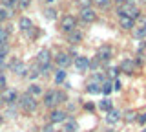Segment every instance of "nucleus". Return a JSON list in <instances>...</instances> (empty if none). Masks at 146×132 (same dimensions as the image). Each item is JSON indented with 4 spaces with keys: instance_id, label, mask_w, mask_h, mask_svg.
I'll list each match as a JSON object with an SVG mask.
<instances>
[{
    "instance_id": "nucleus-1",
    "label": "nucleus",
    "mask_w": 146,
    "mask_h": 132,
    "mask_svg": "<svg viewBox=\"0 0 146 132\" xmlns=\"http://www.w3.org/2000/svg\"><path fill=\"white\" fill-rule=\"evenodd\" d=\"M17 105H18V108L24 110L26 114H33L36 108H38V99L31 97L29 94H22V95H18Z\"/></svg>"
},
{
    "instance_id": "nucleus-2",
    "label": "nucleus",
    "mask_w": 146,
    "mask_h": 132,
    "mask_svg": "<svg viewBox=\"0 0 146 132\" xmlns=\"http://www.w3.org/2000/svg\"><path fill=\"white\" fill-rule=\"evenodd\" d=\"M95 59H97L102 66L108 64V62L113 59V48L110 46V44H102V46L97 50V53H95Z\"/></svg>"
},
{
    "instance_id": "nucleus-3",
    "label": "nucleus",
    "mask_w": 146,
    "mask_h": 132,
    "mask_svg": "<svg viewBox=\"0 0 146 132\" xmlns=\"http://www.w3.org/2000/svg\"><path fill=\"white\" fill-rule=\"evenodd\" d=\"M121 15L128 17V19H131V20H137L141 17V9L137 6H124V4H122L117 11V17H121Z\"/></svg>"
},
{
    "instance_id": "nucleus-4",
    "label": "nucleus",
    "mask_w": 146,
    "mask_h": 132,
    "mask_svg": "<svg viewBox=\"0 0 146 132\" xmlns=\"http://www.w3.org/2000/svg\"><path fill=\"white\" fill-rule=\"evenodd\" d=\"M9 68H11V72L18 77H27V72H29V66L24 64V61H20V59H13V61L9 62Z\"/></svg>"
},
{
    "instance_id": "nucleus-5",
    "label": "nucleus",
    "mask_w": 146,
    "mask_h": 132,
    "mask_svg": "<svg viewBox=\"0 0 146 132\" xmlns=\"http://www.w3.org/2000/svg\"><path fill=\"white\" fill-rule=\"evenodd\" d=\"M42 105L46 108H49V110H53V108H57V90H48V92L42 94Z\"/></svg>"
},
{
    "instance_id": "nucleus-6",
    "label": "nucleus",
    "mask_w": 146,
    "mask_h": 132,
    "mask_svg": "<svg viewBox=\"0 0 146 132\" xmlns=\"http://www.w3.org/2000/svg\"><path fill=\"white\" fill-rule=\"evenodd\" d=\"M48 119L51 125H57V123H64L68 119V112L66 110H62V108H53L51 112H49V116H48Z\"/></svg>"
},
{
    "instance_id": "nucleus-7",
    "label": "nucleus",
    "mask_w": 146,
    "mask_h": 132,
    "mask_svg": "<svg viewBox=\"0 0 146 132\" xmlns=\"http://www.w3.org/2000/svg\"><path fill=\"white\" fill-rule=\"evenodd\" d=\"M60 29L64 31V33H70V31L77 29V19L73 15H64L62 20H60Z\"/></svg>"
},
{
    "instance_id": "nucleus-8",
    "label": "nucleus",
    "mask_w": 146,
    "mask_h": 132,
    "mask_svg": "<svg viewBox=\"0 0 146 132\" xmlns=\"http://www.w3.org/2000/svg\"><path fill=\"white\" fill-rule=\"evenodd\" d=\"M55 64H57L58 68H62V70H66V68H70L73 64V59H71L70 53L60 52V53H57V55H55Z\"/></svg>"
},
{
    "instance_id": "nucleus-9",
    "label": "nucleus",
    "mask_w": 146,
    "mask_h": 132,
    "mask_svg": "<svg viewBox=\"0 0 146 132\" xmlns=\"http://www.w3.org/2000/svg\"><path fill=\"white\" fill-rule=\"evenodd\" d=\"M80 20L84 22V24H91V22L97 20V11L93 9V7H84V9H80Z\"/></svg>"
},
{
    "instance_id": "nucleus-10",
    "label": "nucleus",
    "mask_w": 146,
    "mask_h": 132,
    "mask_svg": "<svg viewBox=\"0 0 146 132\" xmlns=\"http://www.w3.org/2000/svg\"><path fill=\"white\" fill-rule=\"evenodd\" d=\"M73 66H75L77 72H88V68H90V57L77 55L75 59H73Z\"/></svg>"
},
{
    "instance_id": "nucleus-11",
    "label": "nucleus",
    "mask_w": 146,
    "mask_h": 132,
    "mask_svg": "<svg viewBox=\"0 0 146 132\" xmlns=\"http://www.w3.org/2000/svg\"><path fill=\"white\" fill-rule=\"evenodd\" d=\"M0 95H2L4 103H7V105H17V101H18V92L15 88H6Z\"/></svg>"
},
{
    "instance_id": "nucleus-12",
    "label": "nucleus",
    "mask_w": 146,
    "mask_h": 132,
    "mask_svg": "<svg viewBox=\"0 0 146 132\" xmlns=\"http://www.w3.org/2000/svg\"><path fill=\"white\" fill-rule=\"evenodd\" d=\"M119 70H121V74L131 75V74L135 72V62H133V59H122L121 64H119Z\"/></svg>"
},
{
    "instance_id": "nucleus-13",
    "label": "nucleus",
    "mask_w": 146,
    "mask_h": 132,
    "mask_svg": "<svg viewBox=\"0 0 146 132\" xmlns=\"http://www.w3.org/2000/svg\"><path fill=\"white\" fill-rule=\"evenodd\" d=\"M36 64L38 66H42V64H49L51 62V52H49L48 48H44V50H40L38 53H36Z\"/></svg>"
},
{
    "instance_id": "nucleus-14",
    "label": "nucleus",
    "mask_w": 146,
    "mask_h": 132,
    "mask_svg": "<svg viewBox=\"0 0 146 132\" xmlns=\"http://www.w3.org/2000/svg\"><path fill=\"white\" fill-rule=\"evenodd\" d=\"M121 119H122V112L115 110V108H111V110L106 114V117H104V121H106L108 125H117Z\"/></svg>"
},
{
    "instance_id": "nucleus-15",
    "label": "nucleus",
    "mask_w": 146,
    "mask_h": 132,
    "mask_svg": "<svg viewBox=\"0 0 146 132\" xmlns=\"http://www.w3.org/2000/svg\"><path fill=\"white\" fill-rule=\"evenodd\" d=\"M82 39H84V33H82L80 29H73L68 33V42L71 44V46H75V44H80Z\"/></svg>"
},
{
    "instance_id": "nucleus-16",
    "label": "nucleus",
    "mask_w": 146,
    "mask_h": 132,
    "mask_svg": "<svg viewBox=\"0 0 146 132\" xmlns=\"http://www.w3.org/2000/svg\"><path fill=\"white\" fill-rule=\"evenodd\" d=\"M64 132H79V123L75 117L68 116V119L64 121Z\"/></svg>"
},
{
    "instance_id": "nucleus-17",
    "label": "nucleus",
    "mask_w": 146,
    "mask_h": 132,
    "mask_svg": "<svg viewBox=\"0 0 146 132\" xmlns=\"http://www.w3.org/2000/svg\"><path fill=\"white\" fill-rule=\"evenodd\" d=\"M26 94H29L31 97L38 99L40 95L44 94V88H42V86H40V84H36V83H31L29 86H27V92H26Z\"/></svg>"
},
{
    "instance_id": "nucleus-18",
    "label": "nucleus",
    "mask_w": 146,
    "mask_h": 132,
    "mask_svg": "<svg viewBox=\"0 0 146 132\" xmlns=\"http://www.w3.org/2000/svg\"><path fill=\"white\" fill-rule=\"evenodd\" d=\"M119 26H121L124 31H133L135 28V20H131V19H128V17H119Z\"/></svg>"
},
{
    "instance_id": "nucleus-19",
    "label": "nucleus",
    "mask_w": 146,
    "mask_h": 132,
    "mask_svg": "<svg viewBox=\"0 0 146 132\" xmlns=\"http://www.w3.org/2000/svg\"><path fill=\"white\" fill-rule=\"evenodd\" d=\"M97 108H99L100 112H106V114H108V112H110V110H111V108H113V101H111V99H110V97H104L102 101H99Z\"/></svg>"
},
{
    "instance_id": "nucleus-20",
    "label": "nucleus",
    "mask_w": 146,
    "mask_h": 132,
    "mask_svg": "<svg viewBox=\"0 0 146 132\" xmlns=\"http://www.w3.org/2000/svg\"><path fill=\"white\" fill-rule=\"evenodd\" d=\"M106 79H108L106 72H104V70H99V72H93V74H91V79H90V81H93V83H99V84H102Z\"/></svg>"
},
{
    "instance_id": "nucleus-21",
    "label": "nucleus",
    "mask_w": 146,
    "mask_h": 132,
    "mask_svg": "<svg viewBox=\"0 0 146 132\" xmlns=\"http://www.w3.org/2000/svg\"><path fill=\"white\" fill-rule=\"evenodd\" d=\"M66 77H68V72L62 70V68H57V72H55V75H53L55 84H62L64 81H66Z\"/></svg>"
},
{
    "instance_id": "nucleus-22",
    "label": "nucleus",
    "mask_w": 146,
    "mask_h": 132,
    "mask_svg": "<svg viewBox=\"0 0 146 132\" xmlns=\"http://www.w3.org/2000/svg\"><path fill=\"white\" fill-rule=\"evenodd\" d=\"M86 92L91 94V95L100 94V84H99V83H93V81H90V83L86 84Z\"/></svg>"
},
{
    "instance_id": "nucleus-23",
    "label": "nucleus",
    "mask_w": 146,
    "mask_h": 132,
    "mask_svg": "<svg viewBox=\"0 0 146 132\" xmlns=\"http://www.w3.org/2000/svg\"><path fill=\"white\" fill-rule=\"evenodd\" d=\"M18 26H20L22 31H27L33 28V22H31V19H27V17H20V20H18Z\"/></svg>"
},
{
    "instance_id": "nucleus-24",
    "label": "nucleus",
    "mask_w": 146,
    "mask_h": 132,
    "mask_svg": "<svg viewBox=\"0 0 146 132\" xmlns=\"http://www.w3.org/2000/svg\"><path fill=\"white\" fill-rule=\"evenodd\" d=\"M113 92V86H111V79H106L102 84H100V94H104V95H110Z\"/></svg>"
},
{
    "instance_id": "nucleus-25",
    "label": "nucleus",
    "mask_w": 146,
    "mask_h": 132,
    "mask_svg": "<svg viewBox=\"0 0 146 132\" xmlns=\"http://www.w3.org/2000/svg\"><path fill=\"white\" fill-rule=\"evenodd\" d=\"M27 77H29L31 81H35V79H38V77H40V68H38V64H36V62L29 68V72H27Z\"/></svg>"
},
{
    "instance_id": "nucleus-26",
    "label": "nucleus",
    "mask_w": 146,
    "mask_h": 132,
    "mask_svg": "<svg viewBox=\"0 0 146 132\" xmlns=\"http://www.w3.org/2000/svg\"><path fill=\"white\" fill-rule=\"evenodd\" d=\"M133 37L135 39H141V40H144L146 39V26H139V28H133Z\"/></svg>"
},
{
    "instance_id": "nucleus-27",
    "label": "nucleus",
    "mask_w": 146,
    "mask_h": 132,
    "mask_svg": "<svg viewBox=\"0 0 146 132\" xmlns=\"http://www.w3.org/2000/svg\"><path fill=\"white\" fill-rule=\"evenodd\" d=\"M17 114H18V108H17V105H7V108H6V114H2L4 117H17Z\"/></svg>"
},
{
    "instance_id": "nucleus-28",
    "label": "nucleus",
    "mask_w": 146,
    "mask_h": 132,
    "mask_svg": "<svg viewBox=\"0 0 146 132\" xmlns=\"http://www.w3.org/2000/svg\"><path fill=\"white\" fill-rule=\"evenodd\" d=\"M135 117H137V112H135V110H126V112H122V121H126V123H133Z\"/></svg>"
},
{
    "instance_id": "nucleus-29",
    "label": "nucleus",
    "mask_w": 146,
    "mask_h": 132,
    "mask_svg": "<svg viewBox=\"0 0 146 132\" xmlns=\"http://www.w3.org/2000/svg\"><path fill=\"white\" fill-rule=\"evenodd\" d=\"M99 70H102V64H100V62L97 61V59H90V68H88V72H91V74H93V72H99Z\"/></svg>"
},
{
    "instance_id": "nucleus-30",
    "label": "nucleus",
    "mask_w": 146,
    "mask_h": 132,
    "mask_svg": "<svg viewBox=\"0 0 146 132\" xmlns=\"http://www.w3.org/2000/svg\"><path fill=\"white\" fill-rule=\"evenodd\" d=\"M9 42V29L7 28H0V46Z\"/></svg>"
},
{
    "instance_id": "nucleus-31",
    "label": "nucleus",
    "mask_w": 146,
    "mask_h": 132,
    "mask_svg": "<svg viewBox=\"0 0 146 132\" xmlns=\"http://www.w3.org/2000/svg\"><path fill=\"white\" fill-rule=\"evenodd\" d=\"M44 17H46L48 20H55V19L58 17V13H57V9H55V7H48V9L44 11Z\"/></svg>"
},
{
    "instance_id": "nucleus-32",
    "label": "nucleus",
    "mask_w": 146,
    "mask_h": 132,
    "mask_svg": "<svg viewBox=\"0 0 146 132\" xmlns=\"http://www.w3.org/2000/svg\"><path fill=\"white\" fill-rule=\"evenodd\" d=\"M62 103H68V94L64 90H57V107Z\"/></svg>"
},
{
    "instance_id": "nucleus-33",
    "label": "nucleus",
    "mask_w": 146,
    "mask_h": 132,
    "mask_svg": "<svg viewBox=\"0 0 146 132\" xmlns=\"http://www.w3.org/2000/svg\"><path fill=\"white\" fill-rule=\"evenodd\" d=\"M13 15V9H7V7H0V22H4L6 19Z\"/></svg>"
},
{
    "instance_id": "nucleus-34",
    "label": "nucleus",
    "mask_w": 146,
    "mask_h": 132,
    "mask_svg": "<svg viewBox=\"0 0 146 132\" xmlns=\"http://www.w3.org/2000/svg\"><path fill=\"white\" fill-rule=\"evenodd\" d=\"M119 74H121V70H119V66H111L108 72V79H119Z\"/></svg>"
},
{
    "instance_id": "nucleus-35",
    "label": "nucleus",
    "mask_w": 146,
    "mask_h": 132,
    "mask_svg": "<svg viewBox=\"0 0 146 132\" xmlns=\"http://www.w3.org/2000/svg\"><path fill=\"white\" fill-rule=\"evenodd\" d=\"M9 55V46L7 44H4V46H0V62H4V59Z\"/></svg>"
},
{
    "instance_id": "nucleus-36",
    "label": "nucleus",
    "mask_w": 146,
    "mask_h": 132,
    "mask_svg": "<svg viewBox=\"0 0 146 132\" xmlns=\"http://www.w3.org/2000/svg\"><path fill=\"white\" fill-rule=\"evenodd\" d=\"M77 6L80 7V9H84V7H91V4H93V0H75Z\"/></svg>"
},
{
    "instance_id": "nucleus-37",
    "label": "nucleus",
    "mask_w": 146,
    "mask_h": 132,
    "mask_svg": "<svg viewBox=\"0 0 146 132\" xmlns=\"http://www.w3.org/2000/svg\"><path fill=\"white\" fill-rule=\"evenodd\" d=\"M38 68H40V75H49V72H51L53 64L49 62V64H42V66H38Z\"/></svg>"
},
{
    "instance_id": "nucleus-38",
    "label": "nucleus",
    "mask_w": 146,
    "mask_h": 132,
    "mask_svg": "<svg viewBox=\"0 0 146 132\" xmlns=\"http://www.w3.org/2000/svg\"><path fill=\"white\" fill-rule=\"evenodd\" d=\"M135 121L139 123L141 127H144L146 125V112H141V114H137V117H135Z\"/></svg>"
},
{
    "instance_id": "nucleus-39",
    "label": "nucleus",
    "mask_w": 146,
    "mask_h": 132,
    "mask_svg": "<svg viewBox=\"0 0 146 132\" xmlns=\"http://www.w3.org/2000/svg\"><path fill=\"white\" fill-rule=\"evenodd\" d=\"M111 86H113V92H121L122 90V83L119 79H111Z\"/></svg>"
},
{
    "instance_id": "nucleus-40",
    "label": "nucleus",
    "mask_w": 146,
    "mask_h": 132,
    "mask_svg": "<svg viewBox=\"0 0 146 132\" xmlns=\"http://www.w3.org/2000/svg\"><path fill=\"white\" fill-rule=\"evenodd\" d=\"M93 4L97 7H108L110 4H111V0H93Z\"/></svg>"
},
{
    "instance_id": "nucleus-41",
    "label": "nucleus",
    "mask_w": 146,
    "mask_h": 132,
    "mask_svg": "<svg viewBox=\"0 0 146 132\" xmlns=\"http://www.w3.org/2000/svg\"><path fill=\"white\" fill-rule=\"evenodd\" d=\"M6 88H7V79H6V75L2 74V75H0V94H2Z\"/></svg>"
},
{
    "instance_id": "nucleus-42",
    "label": "nucleus",
    "mask_w": 146,
    "mask_h": 132,
    "mask_svg": "<svg viewBox=\"0 0 146 132\" xmlns=\"http://www.w3.org/2000/svg\"><path fill=\"white\" fill-rule=\"evenodd\" d=\"M2 4L7 7V9H11V7H15L18 4V0H2Z\"/></svg>"
},
{
    "instance_id": "nucleus-43",
    "label": "nucleus",
    "mask_w": 146,
    "mask_h": 132,
    "mask_svg": "<svg viewBox=\"0 0 146 132\" xmlns=\"http://www.w3.org/2000/svg\"><path fill=\"white\" fill-rule=\"evenodd\" d=\"M29 4H31V0H18L17 6L20 7V9H27V7H29Z\"/></svg>"
},
{
    "instance_id": "nucleus-44",
    "label": "nucleus",
    "mask_w": 146,
    "mask_h": 132,
    "mask_svg": "<svg viewBox=\"0 0 146 132\" xmlns=\"http://www.w3.org/2000/svg\"><path fill=\"white\" fill-rule=\"evenodd\" d=\"M84 110L93 112V110H95V105H93V103H90V101H88V103H84Z\"/></svg>"
},
{
    "instance_id": "nucleus-45",
    "label": "nucleus",
    "mask_w": 146,
    "mask_h": 132,
    "mask_svg": "<svg viewBox=\"0 0 146 132\" xmlns=\"http://www.w3.org/2000/svg\"><path fill=\"white\" fill-rule=\"evenodd\" d=\"M42 132H55V125H51V123H48V125L42 129Z\"/></svg>"
},
{
    "instance_id": "nucleus-46",
    "label": "nucleus",
    "mask_w": 146,
    "mask_h": 132,
    "mask_svg": "<svg viewBox=\"0 0 146 132\" xmlns=\"http://www.w3.org/2000/svg\"><path fill=\"white\" fill-rule=\"evenodd\" d=\"M146 50V39L144 40H141V44H139V50H137V53H143Z\"/></svg>"
},
{
    "instance_id": "nucleus-47",
    "label": "nucleus",
    "mask_w": 146,
    "mask_h": 132,
    "mask_svg": "<svg viewBox=\"0 0 146 132\" xmlns=\"http://www.w3.org/2000/svg\"><path fill=\"white\" fill-rule=\"evenodd\" d=\"M6 68H7V64H6V62H0V75H2V72L6 70Z\"/></svg>"
},
{
    "instance_id": "nucleus-48",
    "label": "nucleus",
    "mask_w": 146,
    "mask_h": 132,
    "mask_svg": "<svg viewBox=\"0 0 146 132\" xmlns=\"http://www.w3.org/2000/svg\"><path fill=\"white\" fill-rule=\"evenodd\" d=\"M111 2H115V4H119V6H122V4H124L126 0H111Z\"/></svg>"
},
{
    "instance_id": "nucleus-49",
    "label": "nucleus",
    "mask_w": 146,
    "mask_h": 132,
    "mask_svg": "<svg viewBox=\"0 0 146 132\" xmlns=\"http://www.w3.org/2000/svg\"><path fill=\"white\" fill-rule=\"evenodd\" d=\"M2 105H6V103H4V99H2V95H0V107H2Z\"/></svg>"
},
{
    "instance_id": "nucleus-50",
    "label": "nucleus",
    "mask_w": 146,
    "mask_h": 132,
    "mask_svg": "<svg viewBox=\"0 0 146 132\" xmlns=\"http://www.w3.org/2000/svg\"><path fill=\"white\" fill-rule=\"evenodd\" d=\"M2 123H4V116H2V114H0V125H2Z\"/></svg>"
},
{
    "instance_id": "nucleus-51",
    "label": "nucleus",
    "mask_w": 146,
    "mask_h": 132,
    "mask_svg": "<svg viewBox=\"0 0 146 132\" xmlns=\"http://www.w3.org/2000/svg\"><path fill=\"white\" fill-rule=\"evenodd\" d=\"M46 2H48V4H51V2H55V0H46Z\"/></svg>"
},
{
    "instance_id": "nucleus-52",
    "label": "nucleus",
    "mask_w": 146,
    "mask_h": 132,
    "mask_svg": "<svg viewBox=\"0 0 146 132\" xmlns=\"http://www.w3.org/2000/svg\"><path fill=\"white\" fill-rule=\"evenodd\" d=\"M108 132H115V130H111V129H110V130H108Z\"/></svg>"
},
{
    "instance_id": "nucleus-53",
    "label": "nucleus",
    "mask_w": 146,
    "mask_h": 132,
    "mask_svg": "<svg viewBox=\"0 0 146 132\" xmlns=\"http://www.w3.org/2000/svg\"><path fill=\"white\" fill-rule=\"evenodd\" d=\"M143 132H146V125H144V130H143Z\"/></svg>"
}]
</instances>
